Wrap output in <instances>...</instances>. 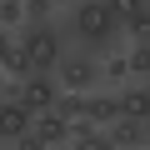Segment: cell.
<instances>
[{
  "instance_id": "obj_1",
  "label": "cell",
  "mask_w": 150,
  "mask_h": 150,
  "mask_svg": "<svg viewBox=\"0 0 150 150\" xmlns=\"http://www.w3.org/2000/svg\"><path fill=\"white\" fill-rule=\"evenodd\" d=\"M115 30H120V20H115V10H110V0H75L70 5V35L80 40L85 50H105L110 40H115Z\"/></svg>"
},
{
  "instance_id": "obj_2",
  "label": "cell",
  "mask_w": 150,
  "mask_h": 150,
  "mask_svg": "<svg viewBox=\"0 0 150 150\" xmlns=\"http://www.w3.org/2000/svg\"><path fill=\"white\" fill-rule=\"evenodd\" d=\"M20 55L30 60V70H55L60 55H65V30H55L50 20H45V25H25V35H20Z\"/></svg>"
},
{
  "instance_id": "obj_3",
  "label": "cell",
  "mask_w": 150,
  "mask_h": 150,
  "mask_svg": "<svg viewBox=\"0 0 150 150\" xmlns=\"http://www.w3.org/2000/svg\"><path fill=\"white\" fill-rule=\"evenodd\" d=\"M20 150H40V145H70V115L65 110H35L30 115V130L15 140Z\"/></svg>"
},
{
  "instance_id": "obj_4",
  "label": "cell",
  "mask_w": 150,
  "mask_h": 150,
  "mask_svg": "<svg viewBox=\"0 0 150 150\" xmlns=\"http://www.w3.org/2000/svg\"><path fill=\"white\" fill-rule=\"evenodd\" d=\"M55 80H60V90H90V85H100V55L95 50H65L60 65H55Z\"/></svg>"
},
{
  "instance_id": "obj_5",
  "label": "cell",
  "mask_w": 150,
  "mask_h": 150,
  "mask_svg": "<svg viewBox=\"0 0 150 150\" xmlns=\"http://www.w3.org/2000/svg\"><path fill=\"white\" fill-rule=\"evenodd\" d=\"M10 95L35 115V110H50V105L60 100V80H55V70H30L25 80H15V85H10Z\"/></svg>"
},
{
  "instance_id": "obj_6",
  "label": "cell",
  "mask_w": 150,
  "mask_h": 150,
  "mask_svg": "<svg viewBox=\"0 0 150 150\" xmlns=\"http://www.w3.org/2000/svg\"><path fill=\"white\" fill-rule=\"evenodd\" d=\"M25 130H30V110L15 95H0V145H15Z\"/></svg>"
},
{
  "instance_id": "obj_7",
  "label": "cell",
  "mask_w": 150,
  "mask_h": 150,
  "mask_svg": "<svg viewBox=\"0 0 150 150\" xmlns=\"http://www.w3.org/2000/svg\"><path fill=\"white\" fill-rule=\"evenodd\" d=\"M105 145H145V120H125V115H115L110 125H105Z\"/></svg>"
},
{
  "instance_id": "obj_8",
  "label": "cell",
  "mask_w": 150,
  "mask_h": 150,
  "mask_svg": "<svg viewBox=\"0 0 150 150\" xmlns=\"http://www.w3.org/2000/svg\"><path fill=\"white\" fill-rule=\"evenodd\" d=\"M115 110L125 115V120H150V90L145 85H120V95H115Z\"/></svg>"
},
{
  "instance_id": "obj_9",
  "label": "cell",
  "mask_w": 150,
  "mask_h": 150,
  "mask_svg": "<svg viewBox=\"0 0 150 150\" xmlns=\"http://www.w3.org/2000/svg\"><path fill=\"white\" fill-rule=\"evenodd\" d=\"M85 115L95 120V125H110L120 110H115V95H85Z\"/></svg>"
},
{
  "instance_id": "obj_10",
  "label": "cell",
  "mask_w": 150,
  "mask_h": 150,
  "mask_svg": "<svg viewBox=\"0 0 150 150\" xmlns=\"http://www.w3.org/2000/svg\"><path fill=\"white\" fill-rule=\"evenodd\" d=\"M125 65H130V75L150 80V40H135V45H130V55H125Z\"/></svg>"
},
{
  "instance_id": "obj_11",
  "label": "cell",
  "mask_w": 150,
  "mask_h": 150,
  "mask_svg": "<svg viewBox=\"0 0 150 150\" xmlns=\"http://www.w3.org/2000/svg\"><path fill=\"white\" fill-rule=\"evenodd\" d=\"M110 10H115V20L125 25V20H135V15L150 10V0H110Z\"/></svg>"
},
{
  "instance_id": "obj_12",
  "label": "cell",
  "mask_w": 150,
  "mask_h": 150,
  "mask_svg": "<svg viewBox=\"0 0 150 150\" xmlns=\"http://www.w3.org/2000/svg\"><path fill=\"white\" fill-rule=\"evenodd\" d=\"M55 10V0H25V25H45Z\"/></svg>"
},
{
  "instance_id": "obj_13",
  "label": "cell",
  "mask_w": 150,
  "mask_h": 150,
  "mask_svg": "<svg viewBox=\"0 0 150 150\" xmlns=\"http://www.w3.org/2000/svg\"><path fill=\"white\" fill-rule=\"evenodd\" d=\"M120 30H125L130 40H150V10H145V15H135V20H125Z\"/></svg>"
},
{
  "instance_id": "obj_14",
  "label": "cell",
  "mask_w": 150,
  "mask_h": 150,
  "mask_svg": "<svg viewBox=\"0 0 150 150\" xmlns=\"http://www.w3.org/2000/svg\"><path fill=\"white\" fill-rule=\"evenodd\" d=\"M25 20V0H0V25H15Z\"/></svg>"
},
{
  "instance_id": "obj_15",
  "label": "cell",
  "mask_w": 150,
  "mask_h": 150,
  "mask_svg": "<svg viewBox=\"0 0 150 150\" xmlns=\"http://www.w3.org/2000/svg\"><path fill=\"white\" fill-rule=\"evenodd\" d=\"M0 95H10V85H5V70H0Z\"/></svg>"
},
{
  "instance_id": "obj_16",
  "label": "cell",
  "mask_w": 150,
  "mask_h": 150,
  "mask_svg": "<svg viewBox=\"0 0 150 150\" xmlns=\"http://www.w3.org/2000/svg\"><path fill=\"white\" fill-rule=\"evenodd\" d=\"M55 5H65V10H70V5H75V0H55Z\"/></svg>"
},
{
  "instance_id": "obj_17",
  "label": "cell",
  "mask_w": 150,
  "mask_h": 150,
  "mask_svg": "<svg viewBox=\"0 0 150 150\" xmlns=\"http://www.w3.org/2000/svg\"><path fill=\"white\" fill-rule=\"evenodd\" d=\"M145 90H150V80H145Z\"/></svg>"
}]
</instances>
